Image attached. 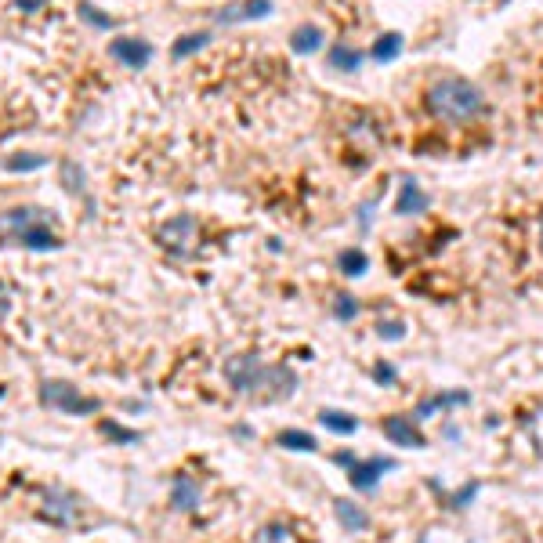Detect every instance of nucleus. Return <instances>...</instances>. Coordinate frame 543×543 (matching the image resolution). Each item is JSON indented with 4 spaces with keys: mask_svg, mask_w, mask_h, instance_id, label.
I'll use <instances>...</instances> for the list:
<instances>
[{
    "mask_svg": "<svg viewBox=\"0 0 543 543\" xmlns=\"http://www.w3.org/2000/svg\"><path fill=\"white\" fill-rule=\"evenodd\" d=\"M171 503H174L178 510H196V507H200V486H196L188 474H178L174 486H171Z\"/></svg>",
    "mask_w": 543,
    "mask_h": 543,
    "instance_id": "obj_10",
    "label": "nucleus"
},
{
    "mask_svg": "<svg viewBox=\"0 0 543 543\" xmlns=\"http://www.w3.org/2000/svg\"><path fill=\"white\" fill-rule=\"evenodd\" d=\"M210 37L207 33H188V37H181L178 44H174V58H185V55H193V51H200L203 44H207Z\"/></svg>",
    "mask_w": 543,
    "mask_h": 543,
    "instance_id": "obj_19",
    "label": "nucleus"
},
{
    "mask_svg": "<svg viewBox=\"0 0 543 543\" xmlns=\"http://www.w3.org/2000/svg\"><path fill=\"white\" fill-rule=\"evenodd\" d=\"M109 55H113L116 62H123L127 69H142V66H149L152 47H149L145 40H135V37H120V40L109 44Z\"/></svg>",
    "mask_w": 543,
    "mask_h": 543,
    "instance_id": "obj_7",
    "label": "nucleus"
},
{
    "mask_svg": "<svg viewBox=\"0 0 543 543\" xmlns=\"http://www.w3.org/2000/svg\"><path fill=\"white\" fill-rule=\"evenodd\" d=\"M40 402L47 409H58V413H69V417H87V413H98V399H87L80 395V388L66 384V380H44L40 384Z\"/></svg>",
    "mask_w": 543,
    "mask_h": 543,
    "instance_id": "obj_4",
    "label": "nucleus"
},
{
    "mask_svg": "<svg viewBox=\"0 0 543 543\" xmlns=\"http://www.w3.org/2000/svg\"><path fill=\"white\" fill-rule=\"evenodd\" d=\"M333 311H337V319H344V323H348V319L359 315V304H355V297L344 294V297H337V308H333Z\"/></svg>",
    "mask_w": 543,
    "mask_h": 543,
    "instance_id": "obj_21",
    "label": "nucleus"
},
{
    "mask_svg": "<svg viewBox=\"0 0 543 543\" xmlns=\"http://www.w3.org/2000/svg\"><path fill=\"white\" fill-rule=\"evenodd\" d=\"M279 445H286V450H297V453H315L319 442H315L308 431H294V428H290V431L279 435Z\"/></svg>",
    "mask_w": 543,
    "mask_h": 543,
    "instance_id": "obj_15",
    "label": "nucleus"
},
{
    "mask_svg": "<svg viewBox=\"0 0 543 543\" xmlns=\"http://www.w3.org/2000/svg\"><path fill=\"white\" fill-rule=\"evenodd\" d=\"M377 330H380V337H384V341H399V337L406 333V326H402V323H380Z\"/></svg>",
    "mask_w": 543,
    "mask_h": 543,
    "instance_id": "obj_24",
    "label": "nucleus"
},
{
    "mask_svg": "<svg viewBox=\"0 0 543 543\" xmlns=\"http://www.w3.org/2000/svg\"><path fill=\"white\" fill-rule=\"evenodd\" d=\"M15 4L22 8V11H37V8H44L47 0H15Z\"/></svg>",
    "mask_w": 543,
    "mask_h": 543,
    "instance_id": "obj_28",
    "label": "nucleus"
},
{
    "mask_svg": "<svg viewBox=\"0 0 543 543\" xmlns=\"http://www.w3.org/2000/svg\"><path fill=\"white\" fill-rule=\"evenodd\" d=\"M102 431H105L109 438H116V442H138V435H135V431H123L120 424H102Z\"/></svg>",
    "mask_w": 543,
    "mask_h": 543,
    "instance_id": "obj_22",
    "label": "nucleus"
},
{
    "mask_svg": "<svg viewBox=\"0 0 543 543\" xmlns=\"http://www.w3.org/2000/svg\"><path fill=\"white\" fill-rule=\"evenodd\" d=\"M319 44H323V29L319 25H297L294 29V37H290V47L297 51V55H308V51H319Z\"/></svg>",
    "mask_w": 543,
    "mask_h": 543,
    "instance_id": "obj_13",
    "label": "nucleus"
},
{
    "mask_svg": "<svg viewBox=\"0 0 543 543\" xmlns=\"http://www.w3.org/2000/svg\"><path fill=\"white\" fill-rule=\"evenodd\" d=\"M258 543H290V536H286V529H265L261 536H258Z\"/></svg>",
    "mask_w": 543,
    "mask_h": 543,
    "instance_id": "obj_23",
    "label": "nucleus"
},
{
    "mask_svg": "<svg viewBox=\"0 0 543 543\" xmlns=\"http://www.w3.org/2000/svg\"><path fill=\"white\" fill-rule=\"evenodd\" d=\"M319 421H323V428H330L337 435H351L359 428V421L351 417V413H337V409H323V413H319Z\"/></svg>",
    "mask_w": 543,
    "mask_h": 543,
    "instance_id": "obj_14",
    "label": "nucleus"
},
{
    "mask_svg": "<svg viewBox=\"0 0 543 543\" xmlns=\"http://www.w3.org/2000/svg\"><path fill=\"white\" fill-rule=\"evenodd\" d=\"M80 15L91 22V25H98V29H109L113 25V18H105V15H98V8H94V4H87V0H84V4H80Z\"/></svg>",
    "mask_w": 543,
    "mask_h": 543,
    "instance_id": "obj_20",
    "label": "nucleus"
},
{
    "mask_svg": "<svg viewBox=\"0 0 543 543\" xmlns=\"http://www.w3.org/2000/svg\"><path fill=\"white\" fill-rule=\"evenodd\" d=\"M333 510H337V518H341V525H344L348 532H362V529L370 525V515H366L359 503H351V500H337Z\"/></svg>",
    "mask_w": 543,
    "mask_h": 543,
    "instance_id": "obj_11",
    "label": "nucleus"
},
{
    "mask_svg": "<svg viewBox=\"0 0 543 543\" xmlns=\"http://www.w3.org/2000/svg\"><path fill=\"white\" fill-rule=\"evenodd\" d=\"M373 377L380 380V384H391V380H395V366H391V362H380V366L373 370Z\"/></svg>",
    "mask_w": 543,
    "mask_h": 543,
    "instance_id": "obj_25",
    "label": "nucleus"
},
{
    "mask_svg": "<svg viewBox=\"0 0 543 543\" xmlns=\"http://www.w3.org/2000/svg\"><path fill=\"white\" fill-rule=\"evenodd\" d=\"M366 268H370V258H366L362 250H344L341 253V272L344 275H362Z\"/></svg>",
    "mask_w": 543,
    "mask_h": 543,
    "instance_id": "obj_17",
    "label": "nucleus"
},
{
    "mask_svg": "<svg viewBox=\"0 0 543 543\" xmlns=\"http://www.w3.org/2000/svg\"><path fill=\"white\" fill-rule=\"evenodd\" d=\"M196 236H200L196 217H188V214L171 217L167 225L159 229V243H164L171 253H188V250H193V243H196Z\"/></svg>",
    "mask_w": 543,
    "mask_h": 543,
    "instance_id": "obj_5",
    "label": "nucleus"
},
{
    "mask_svg": "<svg viewBox=\"0 0 543 543\" xmlns=\"http://www.w3.org/2000/svg\"><path fill=\"white\" fill-rule=\"evenodd\" d=\"M539 250H543V232H539Z\"/></svg>",
    "mask_w": 543,
    "mask_h": 543,
    "instance_id": "obj_29",
    "label": "nucleus"
},
{
    "mask_svg": "<svg viewBox=\"0 0 543 543\" xmlns=\"http://www.w3.org/2000/svg\"><path fill=\"white\" fill-rule=\"evenodd\" d=\"M359 62H362V55L359 51H351V47H333L330 51V66H337V69H344V73H351V69H359Z\"/></svg>",
    "mask_w": 543,
    "mask_h": 543,
    "instance_id": "obj_18",
    "label": "nucleus"
},
{
    "mask_svg": "<svg viewBox=\"0 0 543 543\" xmlns=\"http://www.w3.org/2000/svg\"><path fill=\"white\" fill-rule=\"evenodd\" d=\"M8 167H11V171H29V167H44V156H33V159H11Z\"/></svg>",
    "mask_w": 543,
    "mask_h": 543,
    "instance_id": "obj_26",
    "label": "nucleus"
},
{
    "mask_svg": "<svg viewBox=\"0 0 543 543\" xmlns=\"http://www.w3.org/2000/svg\"><path fill=\"white\" fill-rule=\"evenodd\" d=\"M44 518H51L55 525H80V496H73L69 489H51L44 496Z\"/></svg>",
    "mask_w": 543,
    "mask_h": 543,
    "instance_id": "obj_6",
    "label": "nucleus"
},
{
    "mask_svg": "<svg viewBox=\"0 0 543 543\" xmlns=\"http://www.w3.org/2000/svg\"><path fill=\"white\" fill-rule=\"evenodd\" d=\"M399 51H402V37H399V33H384V37L373 44V58H377V62H391Z\"/></svg>",
    "mask_w": 543,
    "mask_h": 543,
    "instance_id": "obj_16",
    "label": "nucleus"
},
{
    "mask_svg": "<svg viewBox=\"0 0 543 543\" xmlns=\"http://www.w3.org/2000/svg\"><path fill=\"white\" fill-rule=\"evenodd\" d=\"M424 105L431 109V116L445 120V123H464L471 116L482 113V91L464 76H438L428 91H424Z\"/></svg>",
    "mask_w": 543,
    "mask_h": 543,
    "instance_id": "obj_1",
    "label": "nucleus"
},
{
    "mask_svg": "<svg viewBox=\"0 0 543 543\" xmlns=\"http://www.w3.org/2000/svg\"><path fill=\"white\" fill-rule=\"evenodd\" d=\"M0 236H8L29 250H58L62 239L51 232V221L37 207H15L8 214H0Z\"/></svg>",
    "mask_w": 543,
    "mask_h": 543,
    "instance_id": "obj_3",
    "label": "nucleus"
},
{
    "mask_svg": "<svg viewBox=\"0 0 543 543\" xmlns=\"http://www.w3.org/2000/svg\"><path fill=\"white\" fill-rule=\"evenodd\" d=\"M391 467H395L391 460L377 457V460H370V464H355L348 478H351V486H355V489L370 493V489H377V482H380V471H391Z\"/></svg>",
    "mask_w": 543,
    "mask_h": 543,
    "instance_id": "obj_8",
    "label": "nucleus"
},
{
    "mask_svg": "<svg viewBox=\"0 0 543 543\" xmlns=\"http://www.w3.org/2000/svg\"><path fill=\"white\" fill-rule=\"evenodd\" d=\"M225 377L232 380V388L239 395H253V391H261V388H272V399H286L294 391V373L286 370V366H265L258 355H239L225 366Z\"/></svg>",
    "mask_w": 543,
    "mask_h": 543,
    "instance_id": "obj_2",
    "label": "nucleus"
},
{
    "mask_svg": "<svg viewBox=\"0 0 543 543\" xmlns=\"http://www.w3.org/2000/svg\"><path fill=\"white\" fill-rule=\"evenodd\" d=\"M8 308H11V290L0 282V315H8Z\"/></svg>",
    "mask_w": 543,
    "mask_h": 543,
    "instance_id": "obj_27",
    "label": "nucleus"
},
{
    "mask_svg": "<svg viewBox=\"0 0 543 543\" xmlns=\"http://www.w3.org/2000/svg\"><path fill=\"white\" fill-rule=\"evenodd\" d=\"M395 210H399V214H421V210H428V196L421 193V185H417V181H406V185L399 188Z\"/></svg>",
    "mask_w": 543,
    "mask_h": 543,
    "instance_id": "obj_12",
    "label": "nucleus"
},
{
    "mask_svg": "<svg viewBox=\"0 0 543 543\" xmlns=\"http://www.w3.org/2000/svg\"><path fill=\"white\" fill-rule=\"evenodd\" d=\"M384 435H388L395 445H406V450H421V445H424L421 431L413 428V421H406V417H388V421H384Z\"/></svg>",
    "mask_w": 543,
    "mask_h": 543,
    "instance_id": "obj_9",
    "label": "nucleus"
}]
</instances>
